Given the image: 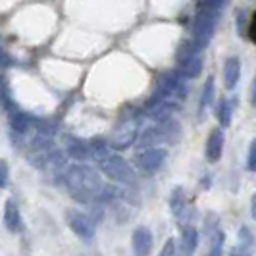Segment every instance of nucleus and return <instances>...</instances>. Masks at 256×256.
Instances as JSON below:
<instances>
[{"instance_id": "nucleus-23", "label": "nucleus", "mask_w": 256, "mask_h": 256, "mask_svg": "<svg viewBox=\"0 0 256 256\" xmlns=\"http://www.w3.org/2000/svg\"><path fill=\"white\" fill-rule=\"evenodd\" d=\"M250 102H252V106H256V76H254V79H252V90H250Z\"/></svg>"}, {"instance_id": "nucleus-2", "label": "nucleus", "mask_w": 256, "mask_h": 256, "mask_svg": "<svg viewBox=\"0 0 256 256\" xmlns=\"http://www.w3.org/2000/svg\"><path fill=\"white\" fill-rule=\"evenodd\" d=\"M96 164H98V170L102 172L108 180L118 181V183H126V185H133L137 181L135 170L129 166L128 160L122 158L120 154H114L112 150L106 156H102Z\"/></svg>"}, {"instance_id": "nucleus-19", "label": "nucleus", "mask_w": 256, "mask_h": 256, "mask_svg": "<svg viewBox=\"0 0 256 256\" xmlns=\"http://www.w3.org/2000/svg\"><path fill=\"white\" fill-rule=\"evenodd\" d=\"M239 237H241V243H243V244H250L252 241H254V237L248 233V230H246V228H243V230H241Z\"/></svg>"}, {"instance_id": "nucleus-20", "label": "nucleus", "mask_w": 256, "mask_h": 256, "mask_svg": "<svg viewBox=\"0 0 256 256\" xmlns=\"http://www.w3.org/2000/svg\"><path fill=\"white\" fill-rule=\"evenodd\" d=\"M176 252V239H168L166 246L162 248V254H174Z\"/></svg>"}, {"instance_id": "nucleus-22", "label": "nucleus", "mask_w": 256, "mask_h": 256, "mask_svg": "<svg viewBox=\"0 0 256 256\" xmlns=\"http://www.w3.org/2000/svg\"><path fill=\"white\" fill-rule=\"evenodd\" d=\"M10 64H12L10 56H8V54H4V52H0V66H2V68H8Z\"/></svg>"}, {"instance_id": "nucleus-5", "label": "nucleus", "mask_w": 256, "mask_h": 256, "mask_svg": "<svg viewBox=\"0 0 256 256\" xmlns=\"http://www.w3.org/2000/svg\"><path fill=\"white\" fill-rule=\"evenodd\" d=\"M137 137H139L137 124L133 120H128V122H124L120 128L116 129V133L112 135V141H110V146L114 150H124V148H128V146H131L133 142L137 141Z\"/></svg>"}, {"instance_id": "nucleus-10", "label": "nucleus", "mask_w": 256, "mask_h": 256, "mask_svg": "<svg viewBox=\"0 0 256 256\" xmlns=\"http://www.w3.org/2000/svg\"><path fill=\"white\" fill-rule=\"evenodd\" d=\"M2 220H4V226L8 228V231L18 233V231L22 230V214H20V208H18V204L14 200H6Z\"/></svg>"}, {"instance_id": "nucleus-18", "label": "nucleus", "mask_w": 256, "mask_h": 256, "mask_svg": "<svg viewBox=\"0 0 256 256\" xmlns=\"http://www.w3.org/2000/svg\"><path fill=\"white\" fill-rule=\"evenodd\" d=\"M8 181H10V170L6 160H0V189L8 187Z\"/></svg>"}, {"instance_id": "nucleus-11", "label": "nucleus", "mask_w": 256, "mask_h": 256, "mask_svg": "<svg viewBox=\"0 0 256 256\" xmlns=\"http://www.w3.org/2000/svg\"><path fill=\"white\" fill-rule=\"evenodd\" d=\"M8 116H10V126H12V129L18 135H24V133H27L29 129L33 128L35 118L24 114V112H20V110H16V108H14V110H8Z\"/></svg>"}, {"instance_id": "nucleus-16", "label": "nucleus", "mask_w": 256, "mask_h": 256, "mask_svg": "<svg viewBox=\"0 0 256 256\" xmlns=\"http://www.w3.org/2000/svg\"><path fill=\"white\" fill-rule=\"evenodd\" d=\"M214 98H216L214 77H208V81L204 83V89H202V94H200V108L204 110L208 106H212V104H214Z\"/></svg>"}, {"instance_id": "nucleus-1", "label": "nucleus", "mask_w": 256, "mask_h": 256, "mask_svg": "<svg viewBox=\"0 0 256 256\" xmlns=\"http://www.w3.org/2000/svg\"><path fill=\"white\" fill-rule=\"evenodd\" d=\"M64 187L77 202L89 204L92 198L98 196V191L102 189L100 174L96 168L87 166V164H74L66 170Z\"/></svg>"}, {"instance_id": "nucleus-4", "label": "nucleus", "mask_w": 256, "mask_h": 256, "mask_svg": "<svg viewBox=\"0 0 256 256\" xmlns=\"http://www.w3.org/2000/svg\"><path fill=\"white\" fill-rule=\"evenodd\" d=\"M66 218H68V224H70V228H72V231L76 233L77 237H81L85 241H90L94 237L96 226H94V222L87 214H81L77 210H70Z\"/></svg>"}, {"instance_id": "nucleus-3", "label": "nucleus", "mask_w": 256, "mask_h": 256, "mask_svg": "<svg viewBox=\"0 0 256 256\" xmlns=\"http://www.w3.org/2000/svg\"><path fill=\"white\" fill-rule=\"evenodd\" d=\"M164 160H166V150L156 148V146H146V148H142L141 152L135 154L133 164H135V168H137L141 174L152 176V174H156V172L162 168Z\"/></svg>"}, {"instance_id": "nucleus-7", "label": "nucleus", "mask_w": 256, "mask_h": 256, "mask_svg": "<svg viewBox=\"0 0 256 256\" xmlns=\"http://www.w3.org/2000/svg\"><path fill=\"white\" fill-rule=\"evenodd\" d=\"M222 150H224V131L220 128L212 129L206 141V158L208 162H218L222 158Z\"/></svg>"}, {"instance_id": "nucleus-12", "label": "nucleus", "mask_w": 256, "mask_h": 256, "mask_svg": "<svg viewBox=\"0 0 256 256\" xmlns=\"http://www.w3.org/2000/svg\"><path fill=\"white\" fill-rule=\"evenodd\" d=\"M160 141H164V133H162V128H146L141 135L137 137V142L141 148H146V146H154Z\"/></svg>"}, {"instance_id": "nucleus-8", "label": "nucleus", "mask_w": 256, "mask_h": 256, "mask_svg": "<svg viewBox=\"0 0 256 256\" xmlns=\"http://www.w3.org/2000/svg\"><path fill=\"white\" fill-rule=\"evenodd\" d=\"M66 154L83 162V160H87L90 156V144L85 141H81V139H76V137H72V135H68V137H66Z\"/></svg>"}, {"instance_id": "nucleus-6", "label": "nucleus", "mask_w": 256, "mask_h": 256, "mask_svg": "<svg viewBox=\"0 0 256 256\" xmlns=\"http://www.w3.org/2000/svg\"><path fill=\"white\" fill-rule=\"evenodd\" d=\"M131 244L135 254H148L152 250V231L148 228H137L131 235Z\"/></svg>"}, {"instance_id": "nucleus-14", "label": "nucleus", "mask_w": 256, "mask_h": 256, "mask_svg": "<svg viewBox=\"0 0 256 256\" xmlns=\"http://www.w3.org/2000/svg\"><path fill=\"white\" fill-rule=\"evenodd\" d=\"M198 243V231L194 230L192 226H185L181 230V246H183V252H192L196 248Z\"/></svg>"}, {"instance_id": "nucleus-21", "label": "nucleus", "mask_w": 256, "mask_h": 256, "mask_svg": "<svg viewBox=\"0 0 256 256\" xmlns=\"http://www.w3.org/2000/svg\"><path fill=\"white\" fill-rule=\"evenodd\" d=\"M248 37L256 42V12H254V16L250 18V24H248Z\"/></svg>"}, {"instance_id": "nucleus-13", "label": "nucleus", "mask_w": 256, "mask_h": 256, "mask_svg": "<svg viewBox=\"0 0 256 256\" xmlns=\"http://www.w3.org/2000/svg\"><path fill=\"white\" fill-rule=\"evenodd\" d=\"M233 102H235V100H228V98H224V100L218 104V108H216V116H218L222 128H230L231 126L233 112H235V104Z\"/></svg>"}, {"instance_id": "nucleus-24", "label": "nucleus", "mask_w": 256, "mask_h": 256, "mask_svg": "<svg viewBox=\"0 0 256 256\" xmlns=\"http://www.w3.org/2000/svg\"><path fill=\"white\" fill-rule=\"evenodd\" d=\"M250 214H252V218L256 220V192L252 194V200H250Z\"/></svg>"}, {"instance_id": "nucleus-15", "label": "nucleus", "mask_w": 256, "mask_h": 256, "mask_svg": "<svg viewBox=\"0 0 256 256\" xmlns=\"http://www.w3.org/2000/svg\"><path fill=\"white\" fill-rule=\"evenodd\" d=\"M170 206H172V212H174V216H176V218H180L181 214L185 212V208H187V196H185V192H183L181 187H178L176 191L172 192Z\"/></svg>"}, {"instance_id": "nucleus-17", "label": "nucleus", "mask_w": 256, "mask_h": 256, "mask_svg": "<svg viewBox=\"0 0 256 256\" xmlns=\"http://www.w3.org/2000/svg\"><path fill=\"white\" fill-rule=\"evenodd\" d=\"M246 170L254 172L256 170V139L248 146V156H246Z\"/></svg>"}, {"instance_id": "nucleus-9", "label": "nucleus", "mask_w": 256, "mask_h": 256, "mask_svg": "<svg viewBox=\"0 0 256 256\" xmlns=\"http://www.w3.org/2000/svg\"><path fill=\"white\" fill-rule=\"evenodd\" d=\"M239 77H241V60L231 56L224 64V85H226V89H235V85L239 83Z\"/></svg>"}]
</instances>
